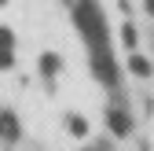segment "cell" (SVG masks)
<instances>
[{"label": "cell", "mask_w": 154, "mask_h": 151, "mask_svg": "<svg viewBox=\"0 0 154 151\" xmlns=\"http://www.w3.org/2000/svg\"><path fill=\"white\" fill-rule=\"evenodd\" d=\"M73 18H77V30L85 33L92 52L95 48H110L106 44V22H103V11H99L95 0H77L73 4Z\"/></svg>", "instance_id": "obj_1"}, {"label": "cell", "mask_w": 154, "mask_h": 151, "mask_svg": "<svg viewBox=\"0 0 154 151\" xmlns=\"http://www.w3.org/2000/svg\"><path fill=\"white\" fill-rule=\"evenodd\" d=\"M92 70H95V78H99L103 85L118 81V63L110 59V48H95L92 52Z\"/></svg>", "instance_id": "obj_2"}, {"label": "cell", "mask_w": 154, "mask_h": 151, "mask_svg": "<svg viewBox=\"0 0 154 151\" xmlns=\"http://www.w3.org/2000/svg\"><path fill=\"white\" fill-rule=\"evenodd\" d=\"M0 137H4L8 144H15L18 137H22V129H18V118L11 114V111H0Z\"/></svg>", "instance_id": "obj_3"}, {"label": "cell", "mask_w": 154, "mask_h": 151, "mask_svg": "<svg viewBox=\"0 0 154 151\" xmlns=\"http://www.w3.org/2000/svg\"><path fill=\"white\" fill-rule=\"evenodd\" d=\"M106 125H110V133H114V137H128V129H132L128 114H125V111H118V107L106 114Z\"/></svg>", "instance_id": "obj_4"}, {"label": "cell", "mask_w": 154, "mask_h": 151, "mask_svg": "<svg viewBox=\"0 0 154 151\" xmlns=\"http://www.w3.org/2000/svg\"><path fill=\"white\" fill-rule=\"evenodd\" d=\"M59 55H55V52H44L41 55V74H44V78H55V74H59Z\"/></svg>", "instance_id": "obj_5"}, {"label": "cell", "mask_w": 154, "mask_h": 151, "mask_svg": "<svg viewBox=\"0 0 154 151\" xmlns=\"http://www.w3.org/2000/svg\"><path fill=\"white\" fill-rule=\"evenodd\" d=\"M128 70H132V74H140V78H147V74H150V59H143V55L132 52V55H128Z\"/></svg>", "instance_id": "obj_6"}, {"label": "cell", "mask_w": 154, "mask_h": 151, "mask_svg": "<svg viewBox=\"0 0 154 151\" xmlns=\"http://www.w3.org/2000/svg\"><path fill=\"white\" fill-rule=\"evenodd\" d=\"M66 122H70V129H73V137H88V122H85V118H77V114H70Z\"/></svg>", "instance_id": "obj_7"}, {"label": "cell", "mask_w": 154, "mask_h": 151, "mask_svg": "<svg viewBox=\"0 0 154 151\" xmlns=\"http://www.w3.org/2000/svg\"><path fill=\"white\" fill-rule=\"evenodd\" d=\"M121 41H125V48H136V30H132V26H121Z\"/></svg>", "instance_id": "obj_8"}, {"label": "cell", "mask_w": 154, "mask_h": 151, "mask_svg": "<svg viewBox=\"0 0 154 151\" xmlns=\"http://www.w3.org/2000/svg\"><path fill=\"white\" fill-rule=\"evenodd\" d=\"M143 4H147V11H150V15H154V0H143Z\"/></svg>", "instance_id": "obj_9"}, {"label": "cell", "mask_w": 154, "mask_h": 151, "mask_svg": "<svg viewBox=\"0 0 154 151\" xmlns=\"http://www.w3.org/2000/svg\"><path fill=\"white\" fill-rule=\"evenodd\" d=\"M70 4H77V0H70Z\"/></svg>", "instance_id": "obj_10"}]
</instances>
